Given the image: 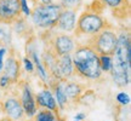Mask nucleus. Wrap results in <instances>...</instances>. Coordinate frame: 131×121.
Wrapping results in <instances>:
<instances>
[{"label": "nucleus", "mask_w": 131, "mask_h": 121, "mask_svg": "<svg viewBox=\"0 0 131 121\" xmlns=\"http://www.w3.org/2000/svg\"><path fill=\"white\" fill-rule=\"evenodd\" d=\"M73 68L74 73L85 79L97 81L102 78V68L100 64V55L94 49L85 44L74 49Z\"/></svg>", "instance_id": "nucleus-1"}, {"label": "nucleus", "mask_w": 131, "mask_h": 121, "mask_svg": "<svg viewBox=\"0 0 131 121\" xmlns=\"http://www.w3.org/2000/svg\"><path fill=\"white\" fill-rule=\"evenodd\" d=\"M62 7L60 4H52L50 3H39L34 5V9L32 10V19L34 24L41 29L55 28L58 16L61 14Z\"/></svg>", "instance_id": "nucleus-2"}, {"label": "nucleus", "mask_w": 131, "mask_h": 121, "mask_svg": "<svg viewBox=\"0 0 131 121\" xmlns=\"http://www.w3.org/2000/svg\"><path fill=\"white\" fill-rule=\"evenodd\" d=\"M107 19H104L100 12L88 9L85 12L80 15L77 22V27H74V35L80 38L83 35H94L96 33L101 32L102 29L108 28Z\"/></svg>", "instance_id": "nucleus-3"}, {"label": "nucleus", "mask_w": 131, "mask_h": 121, "mask_svg": "<svg viewBox=\"0 0 131 121\" xmlns=\"http://www.w3.org/2000/svg\"><path fill=\"white\" fill-rule=\"evenodd\" d=\"M117 38L118 35L115 34V32H113L108 27L91 35V38L88 40V45L91 49H94L100 56L101 55L113 56L115 52V47H117Z\"/></svg>", "instance_id": "nucleus-4"}, {"label": "nucleus", "mask_w": 131, "mask_h": 121, "mask_svg": "<svg viewBox=\"0 0 131 121\" xmlns=\"http://www.w3.org/2000/svg\"><path fill=\"white\" fill-rule=\"evenodd\" d=\"M46 37H49L47 33H46ZM45 47H47L49 50H51L57 56H62V55L72 53L74 51L75 42H74V39L70 35L53 33L52 37L47 38V44Z\"/></svg>", "instance_id": "nucleus-5"}, {"label": "nucleus", "mask_w": 131, "mask_h": 121, "mask_svg": "<svg viewBox=\"0 0 131 121\" xmlns=\"http://www.w3.org/2000/svg\"><path fill=\"white\" fill-rule=\"evenodd\" d=\"M131 60V42H130V33L122 32L117 38V47L113 55V62L123 65L130 69Z\"/></svg>", "instance_id": "nucleus-6"}, {"label": "nucleus", "mask_w": 131, "mask_h": 121, "mask_svg": "<svg viewBox=\"0 0 131 121\" xmlns=\"http://www.w3.org/2000/svg\"><path fill=\"white\" fill-rule=\"evenodd\" d=\"M22 15L19 0H0V23L11 26L15 24Z\"/></svg>", "instance_id": "nucleus-7"}, {"label": "nucleus", "mask_w": 131, "mask_h": 121, "mask_svg": "<svg viewBox=\"0 0 131 121\" xmlns=\"http://www.w3.org/2000/svg\"><path fill=\"white\" fill-rule=\"evenodd\" d=\"M3 110L7 115V117H10V119H12L15 121H22L26 116L22 104H21V101L15 97L7 98L3 103Z\"/></svg>", "instance_id": "nucleus-8"}, {"label": "nucleus", "mask_w": 131, "mask_h": 121, "mask_svg": "<svg viewBox=\"0 0 131 121\" xmlns=\"http://www.w3.org/2000/svg\"><path fill=\"white\" fill-rule=\"evenodd\" d=\"M21 89L22 90H21V99L19 101H21L26 116L30 117L37 113V104H35V101L33 98V93L28 85L23 84L21 86Z\"/></svg>", "instance_id": "nucleus-9"}, {"label": "nucleus", "mask_w": 131, "mask_h": 121, "mask_svg": "<svg viewBox=\"0 0 131 121\" xmlns=\"http://www.w3.org/2000/svg\"><path fill=\"white\" fill-rule=\"evenodd\" d=\"M75 16L77 14L74 10L62 9L58 19L55 24V28L63 30V32H73L75 27Z\"/></svg>", "instance_id": "nucleus-10"}, {"label": "nucleus", "mask_w": 131, "mask_h": 121, "mask_svg": "<svg viewBox=\"0 0 131 121\" xmlns=\"http://www.w3.org/2000/svg\"><path fill=\"white\" fill-rule=\"evenodd\" d=\"M104 6L113 10V14L118 18H127L130 15V0H98Z\"/></svg>", "instance_id": "nucleus-11"}, {"label": "nucleus", "mask_w": 131, "mask_h": 121, "mask_svg": "<svg viewBox=\"0 0 131 121\" xmlns=\"http://www.w3.org/2000/svg\"><path fill=\"white\" fill-rule=\"evenodd\" d=\"M111 71H112L113 80L118 86L124 87L129 84V80H130V69L129 68H125L123 65H119L115 62H112Z\"/></svg>", "instance_id": "nucleus-12"}, {"label": "nucleus", "mask_w": 131, "mask_h": 121, "mask_svg": "<svg viewBox=\"0 0 131 121\" xmlns=\"http://www.w3.org/2000/svg\"><path fill=\"white\" fill-rule=\"evenodd\" d=\"M4 68V75L9 76L12 84H16L19 76V57L17 58L15 55H11L6 60Z\"/></svg>", "instance_id": "nucleus-13"}, {"label": "nucleus", "mask_w": 131, "mask_h": 121, "mask_svg": "<svg viewBox=\"0 0 131 121\" xmlns=\"http://www.w3.org/2000/svg\"><path fill=\"white\" fill-rule=\"evenodd\" d=\"M57 64H58V69H60L61 76L63 79H68V78L74 75L73 60H72L70 53H68V55H62V56H57Z\"/></svg>", "instance_id": "nucleus-14"}, {"label": "nucleus", "mask_w": 131, "mask_h": 121, "mask_svg": "<svg viewBox=\"0 0 131 121\" xmlns=\"http://www.w3.org/2000/svg\"><path fill=\"white\" fill-rule=\"evenodd\" d=\"M37 103L39 107L41 108H46V109H50L52 112H57L58 108H57V103L53 98V94H52L49 90H44L40 93L37 94Z\"/></svg>", "instance_id": "nucleus-15"}, {"label": "nucleus", "mask_w": 131, "mask_h": 121, "mask_svg": "<svg viewBox=\"0 0 131 121\" xmlns=\"http://www.w3.org/2000/svg\"><path fill=\"white\" fill-rule=\"evenodd\" d=\"M62 89L63 92L67 96V98L70 99H77L83 96V87L81 85L75 84V82H66V79L62 80Z\"/></svg>", "instance_id": "nucleus-16"}, {"label": "nucleus", "mask_w": 131, "mask_h": 121, "mask_svg": "<svg viewBox=\"0 0 131 121\" xmlns=\"http://www.w3.org/2000/svg\"><path fill=\"white\" fill-rule=\"evenodd\" d=\"M28 55H30V57H32L33 60H34V67H35V69H37V71H38L39 78H40L44 82H47V73H46V70H45V68H44V65H42L41 60H40V58H39V56H38V53L34 47H32V50L29 51Z\"/></svg>", "instance_id": "nucleus-17"}, {"label": "nucleus", "mask_w": 131, "mask_h": 121, "mask_svg": "<svg viewBox=\"0 0 131 121\" xmlns=\"http://www.w3.org/2000/svg\"><path fill=\"white\" fill-rule=\"evenodd\" d=\"M35 121H57V116L52 110L44 108V109H41L40 112L38 113Z\"/></svg>", "instance_id": "nucleus-18"}, {"label": "nucleus", "mask_w": 131, "mask_h": 121, "mask_svg": "<svg viewBox=\"0 0 131 121\" xmlns=\"http://www.w3.org/2000/svg\"><path fill=\"white\" fill-rule=\"evenodd\" d=\"M112 62H113V56L101 55L100 56V64H101V68H102V71H111Z\"/></svg>", "instance_id": "nucleus-19"}, {"label": "nucleus", "mask_w": 131, "mask_h": 121, "mask_svg": "<svg viewBox=\"0 0 131 121\" xmlns=\"http://www.w3.org/2000/svg\"><path fill=\"white\" fill-rule=\"evenodd\" d=\"M83 3V0H61V6L63 9H69V10H77L80 7V5Z\"/></svg>", "instance_id": "nucleus-20"}, {"label": "nucleus", "mask_w": 131, "mask_h": 121, "mask_svg": "<svg viewBox=\"0 0 131 121\" xmlns=\"http://www.w3.org/2000/svg\"><path fill=\"white\" fill-rule=\"evenodd\" d=\"M117 101L120 103V104H123V105H126V104L130 103V97H129V94H126L125 92H120L117 94Z\"/></svg>", "instance_id": "nucleus-21"}, {"label": "nucleus", "mask_w": 131, "mask_h": 121, "mask_svg": "<svg viewBox=\"0 0 131 121\" xmlns=\"http://www.w3.org/2000/svg\"><path fill=\"white\" fill-rule=\"evenodd\" d=\"M10 84H12V81L10 80L9 76H6V75H1L0 76V87L1 89H6V87H9Z\"/></svg>", "instance_id": "nucleus-22"}, {"label": "nucleus", "mask_w": 131, "mask_h": 121, "mask_svg": "<svg viewBox=\"0 0 131 121\" xmlns=\"http://www.w3.org/2000/svg\"><path fill=\"white\" fill-rule=\"evenodd\" d=\"M24 62V67H26V70L29 71V73H33V70H34V64L32 63V60L29 59L28 57H26L23 59Z\"/></svg>", "instance_id": "nucleus-23"}, {"label": "nucleus", "mask_w": 131, "mask_h": 121, "mask_svg": "<svg viewBox=\"0 0 131 121\" xmlns=\"http://www.w3.org/2000/svg\"><path fill=\"white\" fill-rule=\"evenodd\" d=\"M6 53V49L5 47H0V71L4 69V56Z\"/></svg>", "instance_id": "nucleus-24"}, {"label": "nucleus", "mask_w": 131, "mask_h": 121, "mask_svg": "<svg viewBox=\"0 0 131 121\" xmlns=\"http://www.w3.org/2000/svg\"><path fill=\"white\" fill-rule=\"evenodd\" d=\"M85 115L84 114H78L77 116H75V120H81V119H84Z\"/></svg>", "instance_id": "nucleus-25"}, {"label": "nucleus", "mask_w": 131, "mask_h": 121, "mask_svg": "<svg viewBox=\"0 0 131 121\" xmlns=\"http://www.w3.org/2000/svg\"><path fill=\"white\" fill-rule=\"evenodd\" d=\"M0 121H15V120H12V119H10V117H4V119H1Z\"/></svg>", "instance_id": "nucleus-26"}, {"label": "nucleus", "mask_w": 131, "mask_h": 121, "mask_svg": "<svg viewBox=\"0 0 131 121\" xmlns=\"http://www.w3.org/2000/svg\"><path fill=\"white\" fill-rule=\"evenodd\" d=\"M51 0H41V3H50Z\"/></svg>", "instance_id": "nucleus-27"}, {"label": "nucleus", "mask_w": 131, "mask_h": 121, "mask_svg": "<svg viewBox=\"0 0 131 121\" xmlns=\"http://www.w3.org/2000/svg\"><path fill=\"white\" fill-rule=\"evenodd\" d=\"M30 1H32V3H33V4H34V5H35V4H37V3H38V0H30Z\"/></svg>", "instance_id": "nucleus-28"}, {"label": "nucleus", "mask_w": 131, "mask_h": 121, "mask_svg": "<svg viewBox=\"0 0 131 121\" xmlns=\"http://www.w3.org/2000/svg\"><path fill=\"white\" fill-rule=\"evenodd\" d=\"M75 121H80V120H75Z\"/></svg>", "instance_id": "nucleus-29"}]
</instances>
